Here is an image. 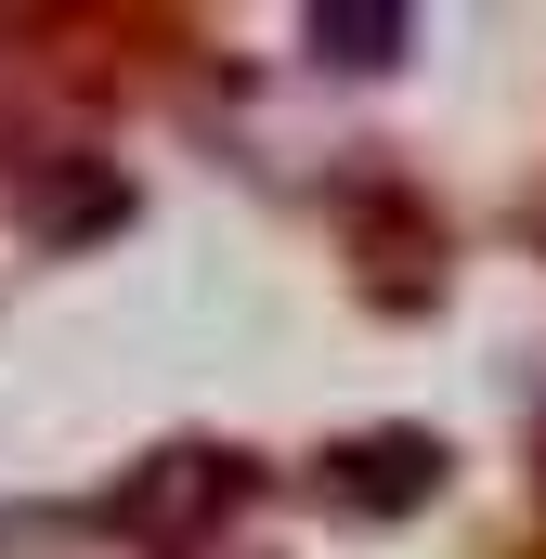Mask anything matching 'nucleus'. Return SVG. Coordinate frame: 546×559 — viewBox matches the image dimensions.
I'll list each match as a JSON object with an SVG mask.
<instances>
[{
    "mask_svg": "<svg viewBox=\"0 0 546 559\" xmlns=\"http://www.w3.org/2000/svg\"><path fill=\"white\" fill-rule=\"evenodd\" d=\"M352 495H365V508H416V495H429V442H416V429H391V442L339 455V508H352Z\"/></svg>",
    "mask_w": 546,
    "mask_h": 559,
    "instance_id": "f257e3e1",
    "label": "nucleus"
},
{
    "mask_svg": "<svg viewBox=\"0 0 546 559\" xmlns=\"http://www.w3.org/2000/svg\"><path fill=\"white\" fill-rule=\"evenodd\" d=\"M312 52L325 66H391L404 52V13H312Z\"/></svg>",
    "mask_w": 546,
    "mask_h": 559,
    "instance_id": "f03ea898",
    "label": "nucleus"
}]
</instances>
